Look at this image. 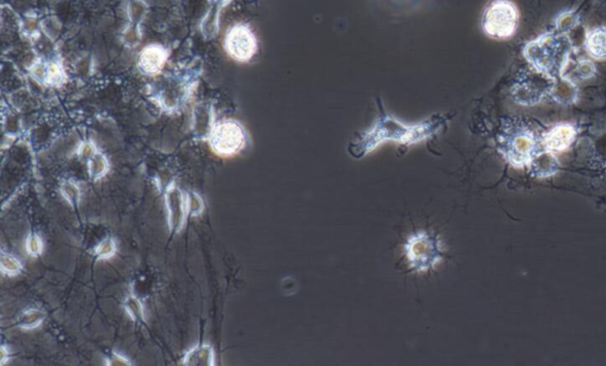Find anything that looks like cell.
Returning <instances> with one entry per match:
<instances>
[{
    "label": "cell",
    "instance_id": "21",
    "mask_svg": "<svg viewBox=\"0 0 606 366\" xmlns=\"http://www.w3.org/2000/svg\"><path fill=\"white\" fill-rule=\"evenodd\" d=\"M44 319H45L44 312L37 308H30L28 311L22 313L17 323L23 330H35L43 323Z\"/></svg>",
    "mask_w": 606,
    "mask_h": 366
},
{
    "label": "cell",
    "instance_id": "4",
    "mask_svg": "<svg viewBox=\"0 0 606 366\" xmlns=\"http://www.w3.org/2000/svg\"><path fill=\"white\" fill-rule=\"evenodd\" d=\"M519 25V8L513 0H492L484 8L481 26L484 35L492 40H511Z\"/></svg>",
    "mask_w": 606,
    "mask_h": 366
},
{
    "label": "cell",
    "instance_id": "17",
    "mask_svg": "<svg viewBox=\"0 0 606 366\" xmlns=\"http://www.w3.org/2000/svg\"><path fill=\"white\" fill-rule=\"evenodd\" d=\"M597 74V69L593 62H591L590 59H578V61H568L565 70H564L563 76L567 79H572V76H575V79L579 81H585V79H592Z\"/></svg>",
    "mask_w": 606,
    "mask_h": 366
},
{
    "label": "cell",
    "instance_id": "20",
    "mask_svg": "<svg viewBox=\"0 0 606 366\" xmlns=\"http://www.w3.org/2000/svg\"><path fill=\"white\" fill-rule=\"evenodd\" d=\"M579 15L573 10H566L560 13L554 20L555 31L565 33L571 31L575 26H578Z\"/></svg>",
    "mask_w": 606,
    "mask_h": 366
},
{
    "label": "cell",
    "instance_id": "25",
    "mask_svg": "<svg viewBox=\"0 0 606 366\" xmlns=\"http://www.w3.org/2000/svg\"><path fill=\"white\" fill-rule=\"evenodd\" d=\"M116 243H115V241L111 238V237H108V238H104V240L101 241L98 245H96V248L94 250V255L99 259V260H109L111 259L113 256L116 254Z\"/></svg>",
    "mask_w": 606,
    "mask_h": 366
},
{
    "label": "cell",
    "instance_id": "18",
    "mask_svg": "<svg viewBox=\"0 0 606 366\" xmlns=\"http://www.w3.org/2000/svg\"><path fill=\"white\" fill-rule=\"evenodd\" d=\"M215 123H212V114L208 107H198L197 111L194 112L193 118V128L194 133L201 138H209L210 133L212 130Z\"/></svg>",
    "mask_w": 606,
    "mask_h": 366
},
{
    "label": "cell",
    "instance_id": "28",
    "mask_svg": "<svg viewBox=\"0 0 606 366\" xmlns=\"http://www.w3.org/2000/svg\"><path fill=\"white\" fill-rule=\"evenodd\" d=\"M98 152L96 150V146L93 144L91 142H83L81 145L79 146V148L76 151V155L83 160V162H88L91 160V158L94 157V154Z\"/></svg>",
    "mask_w": 606,
    "mask_h": 366
},
{
    "label": "cell",
    "instance_id": "22",
    "mask_svg": "<svg viewBox=\"0 0 606 366\" xmlns=\"http://www.w3.org/2000/svg\"><path fill=\"white\" fill-rule=\"evenodd\" d=\"M0 269L4 275L17 276L23 270V264L15 256L3 252L0 256Z\"/></svg>",
    "mask_w": 606,
    "mask_h": 366
},
{
    "label": "cell",
    "instance_id": "12",
    "mask_svg": "<svg viewBox=\"0 0 606 366\" xmlns=\"http://www.w3.org/2000/svg\"><path fill=\"white\" fill-rule=\"evenodd\" d=\"M374 4L394 16H409L423 11L433 0H373Z\"/></svg>",
    "mask_w": 606,
    "mask_h": 366
},
{
    "label": "cell",
    "instance_id": "9",
    "mask_svg": "<svg viewBox=\"0 0 606 366\" xmlns=\"http://www.w3.org/2000/svg\"><path fill=\"white\" fill-rule=\"evenodd\" d=\"M577 127L570 122H559L552 126L547 132L543 133V150L550 153L557 154L566 152L577 139Z\"/></svg>",
    "mask_w": 606,
    "mask_h": 366
},
{
    "label": "cell",
    "instance_id": "29",
    "mask_svg": "<svg viewBox=\"0 0 606 366\" xmlns=\"http://www.w3.org/2000/svg\"><path fill=\"white\" fill-rule=\"evenodd\" d=\"M106 365L130 366L133 365V364H132V362H130V359H127L123 355L116 353V352H111V355L108 356L106 358Z\"/></svg>",
    "mask_w": 606,
    "mask_h": 366
},
{
    "label": "cell",
    "instance_id": "13",
    "mask_svg": "<svg viewBox=\"0 0 606 366\" xmlns=\"http://www.w3.org/2000/svg\"><path fill=\"white\" fill-rule=\"evenodd\" d=\"M585 50L596 61H606V28L598 26L589 30L585 36Z\"/></svg>",
    "mask_w": 606,
    "mask_h": 366
},
{
    "label": "cell",
    "instance_id": "19",
    "mask_svg": "<svg viewBox=\"0 0 606 366\" xmlns=\"http://www.w3.org/2000/svg\"><path fill=\"white\" fill-rule=\"evenodd\" d=\"M87 166L88 174H89V177H91L93 181H101L102 178L106 177L108 172H109V169H111V164H109L108 158L102 152H99V151L87 162Z\"/></svg>",
    "mask_w": 606,
    "mask_h": 366
},
{
    "label": "cell",
    "instance_id": "16",
    "mask_svg": "<svg viewBox=\"0 0 606 366\" xmlns=\"http://www.w3.org/2000/svg\"><path fill=\"white\" fill-rule=\"evenodd\" d=\"M182 365L213 366L216 365L215 350L209 344H199L186 352L182 359Z\"/></svg>",
    "mask_w": 606,
    "mask_h": 366
},
{
    "label": "cell",
    "instance_id": "30",
    "mask_svg": "<svg viewBox=\"0 0 606 366\" xmlns=\"http://www.w3.org/2000/svg\"><path fill=\"white\" fill-rule=\"evenodd\" d=\"M0 350H1L0 351V355H1L0 356V359H1L0 364H1V365H5V363L10 360V351L6 350V346H5V345H3Z\"/></svg>",
    "mask_w": 606,
    "mask_h": 366
},
{
    "label": "cell",
    "instance_id": "8",
    "mask_svg": "<svg viewBox=\"0 0 606 366\" xmlns=\"http://www.w3.org/2000/svg\"><path fill=\"white\" fill-rule=\"evenodd\" d=\"M224 49L228 57L240 63H248L258 50V40L245 24H235L225 35Z\"/></svg>",
    "mask_w": 606,
    "mask_h": 366
},
{
    "label": "cell",
    "instance_id": "23",
    "mask_svg": "<svg viewBox=\"0 0 606 366\" xmlns=\"http://www.w3.org/2000/svg\"><path fill=\"white\" fill-rule=\"evenodd\" d=\"M59 190H61V193H62L64 199L67 201L68 204L70 205L71 208L75 209V208L79 206L82 192H81V189H79V186L76 184L75 181H64L61 184Z\"/></svg>",
    "mask_w": 606,
    "mask_h": 366
},
{
    "label": "cell",
    "instance_id": "11",
    "mask_svg": "<svg viewBox=\"0 0 606 366\" xmlns=\"http://www.w3.org/2000/svg\"><path fill=\"white\" fill-rule=\"evenodd\" d=\"M169 59V52L159 44H150L143 47L138 57V67L142 74L148 76L162 73Z\"/></svg>",
    "mask_w": 606,
    "mask_h": 366
},
{
    "label": "cell",
    "instance_id": "3",
    "mask_svg": "<svg viewBox=\"0 0 606 366\" xmlns=\"http://www.w3.org/2000/svg\"><path fill=\"white\" fill-rule=\"evenodd\" d=\"M572 47L571 40L565 33L545 32L525 45L524 56L531 68L558 79L570 61Z\"/></svg>",
    "mask_w": 606,
    "mask_h": 366
},
{
    "label": "cell",
    "instance_id": "15",
    "mask_svg": "<svg viewBox=\"0 0 606 366\" xmlns=\"http://www.w3.org/2000/svg\"><path fill=\"white\" fill-rule=\"evenodd\" d=\"M578 95L579 91L577 84L572 79H567L565 76H560L557 79L551 98L554 100L555 102L560 103V105L571 106L573 103L577 102Z\"/></svg>",
    "mask_w": 606,
    "mask_h": 366
},
{
    "label": "cell",
    "instance_id": "6",
    "mask_svg": "<svg viewBox=\"0 0 606 366\" xmlns=\"http://www.w3.org/2000/svg\"><path fill=\"white\" fill-rule=\"evenodd\" d=\"M404 254L410 269L414 273L433 270L443 260L441 241L429 231H417L404 244Z\"/></svg>",
    "mask_w": 606,
    "mask_h": 366
},
{
    "label": "cell",
    "instance_id": "10",
    "mask_svg": "<svg viewBox=\"0 0 606 366\" xmlns=\"http://www.w3.org/2000/svg\"><path fill=\"white\" fill-rule=\"evenodd\" d=\"M165 204L169 231L174 234L180 233L185 227L186 218L189 216V213L186 206V197H184V195L176 183L169 184L166 189Z\"/></svg>",
    "mask_w": 606,
    "mask_h": 366
},
{
    "label": "cell",
    "instance_id": "5",
    "mask_svg": "<svg viewBox=\"0 0 606 366\" xmlns=\"http://www.w3.org/2000/svg\"><path fill=\"white\" fill-rule=\"evenodd\" d=\"M557 79L528 68L521 70L516 76L515 81L511 88V98L519 106H538L545 100L552 96Z\"/></svg>",
    "mask_w": 606,
    "mask_h": 366
},
{
    "label": "cell",
    "instance_id": "7",
    "mask_svg": "<svg viewBox=\"0 0 606 366\" xmlns=\"http://www.w3.org/2000/svg\"><path fill=\"white\" fill-rule=\"evenodd\" d=\"M208 142L217 155L231 158L244 150L248 135L240 122L228 119L215 123Z\"/></svg>",
    "mask_w": 606,
    "mask_h": 366
},
{
    "label": "cell",
    "instance_id": "26",
    "mask_svg": "<svg viewBox=\"0 0 606 366\" xmlns=\"http://www.w3.org/2000/svg\"><path fill=\"white\" fill-rule=\"evenodd\" d=\"M186 206L189 216L198 217L204 213L205 203L198 193L189 192L186 195Z\"/></svg>",
    "mask_w": 606,
    "mask_h": 366
},
{
    "label": "cell",
    "instance_id": "1",
    "mask_svg": "<svg viewBox=\"0 0 606 366\" xmlns=\"http://www.w3.org/2000/svg\"><path fill=\"white\" fill-rule=\"evenodd\" d=\"M448 118L445 115H433L417 123H405L386 112L380 106L378 116L373 125L360 134L358 140L352 142L348 153L355 159L366 157L380 146L387 142L399 145H417L433 138L445 126Z\"/></svg>",
    "mask_w": 606,
    "mask_h": 366
},
{
    "label": "cell",
    "instance_id": "24",
    "mask_svg": "<svg viewBox=\"0 0 606 366\" xmlns=\"http://www.w3.org/2000/svg\"><path fill=\"white\" fill-rule=\"evenodd\" d=\"M123 306H125V310L130 315L132 319L137 320V321H145L143 305H142L141 301L137 296H127L125 303H123Z\"/></svg>",
    "mask_w": 606,
    "mask_h": 366
},
{
    "label": "cell",
    "instance_id": "14",
    "mask_svg": "<svg viewBox=\"0 0 606 366\" xmlns=\"http://www.w3.org/2000/svg\"><path fill=\"white\" fill-rule=\"evenodd\" d=\"M533 177L550 178L554 176L559 171V162L557 160L555 154L550 153L547 151H540L536 157L533 159L529 165Z\"/></svg>",
    "mask_w": 606,
    "mask_h": 366
},
{
    "label": "cell",
    "instance_id": "2",
    "mask_svg": "<svg viewBox=\"0 0 606 366\" xmlns=\"http://www.w3.org/2000/svg\"><path fill=\"white\" fill-rule=\"evenodd\" d=\"M543 133L536 122L524 118H508L497 135V150L514 169L529 167L539 153Z\"/></svg>",
    "mask_w": 606,
    "mask_h": 366
},
{
    "label": "cell",
    "instance_id": "27",
    "mask_svg": "<svg viewBox=\"0 0 606 366\" xmlns=\"http://www.w3.org/2000/svg\"><path fill=\"white\" fill-rule=\"evenodd\" d=\"M25 249H26L29 255L32 256V257H38L43 254V240L37 234H30L25 241Z\"/></svg>",
    "mask_w": 606,
    "mask_h": 366
}]
</instances>
